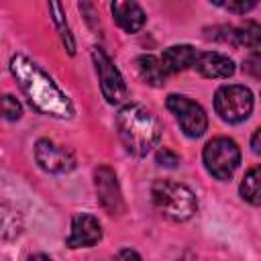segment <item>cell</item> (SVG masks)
<instances>
[{
    "label": "cell",
    "instance_id": "obj_1",
    "mask_svg": "<svg viewBox=\"0 0 261 261\" xmlns=\"http://www.w3.org/2000/svg\"><path fill=\"white\" fill-rule=\"evenodd\" d=\"M10 73L14 75L18 88L27 96L29 104L53 118H69L73 106L69 98L59 90V86L29 57L14 55L10 59Z\"/></svg>",
    "mask_w": 261,
    "mask_h": 261
},
{
    "label": "cell",
    "instance_id": "obj_2",
    "mask_svg": "<svg viewBox=\"0 0 261 261\" xmlns=\"http://www.w3.org/2000/svg\"><path fill=\"white\" fill-rule=\"evenodd\" d=\"M116 130L130 155L143 157L161 139V126L155 114L143 104H126L116 114Z\"/></svg>",
    "mask_w": 261,
    "mask_h": 261
},
{
    "label": "cell",
    "instance_id": "obj_3",
    "mask_svg": "<svg viewBox=\"0 0 261 261\" xmlns=\"http://www.w3.org/2000/svg\"><path fill=\"white\" fill-rule=\"evenodd\" d=\"M151 198H153L155 208L163 216H167V218H171L175 222L190 220L198 210V202H196L194 192L188 186L171 181V179L153 181Z\"/></svg>",
    "mask_w": 261,
    "mask_h": 261
},
{
    "label": "cell",
    "instance_id": "obj_4",
    "mask_svg": "<svg viewBox=\"0 0 261 261\" xmlns=\"http://www.w3.org/2000/svg\"><path fill=\"white\" fill-rule=\"evenodd\" d=\"M204 165L208 169V173L216 179H228L232 177L234 169L241 163V151L237 147V143L228 137H216L212 141L206 143L204 153H202Z\"/></svg>",
    "mask_w": 261,
    "mask_h": 261
},
{
    "label": "cell",
    "instance_id": "obj_5",
    "mask_svg": "<svg viewBox=\"0 0 261 261\" xmlns=\"http://www.w3.org/2000/svg\"><path fill=\"white\" fill-rule=\"evenodd\" d=\"M214 110L224 122H243L253 110V94L249 88L239 84L220 86L214 94Z\"/></svg>",
    "mask_w": 261,
    "mask_h": 261
},
{
    "label": "cell",
    "instance_id": "obj_6",
    "mask_svg": "<svg viewBox=\"0 0 261 261\" xmlns=\"http://www.w3.org/2000/svg\"><path fill=\"white\" fill-rule=\"evenodd\" d=\"M167 108L175 116V120H177V124L184 130L186 137L198 139L206 133L208 116H206L204 108L198 102H194V100H190L188 96H181V94H169L167 96Z\"/></svg>",
    "mask_w": 261,
    "mask_h": 261
},
{
    "label": "cell",
    "instance_id": "obj_7",
    "mask_svg": "<svg viewBox=\"0 0 261 261\" xmlns=\"http://www.w3.org/2000/svg\"><path fill=\"white\" fill-rule=\"evenodd\" d=\"M92 59H94L96 73L100 80V90H102V96L106 98V102L108 104H122L128 98V88H126L118 67L112 63V59L100 47L92 49Z\"/></svg>",
    "mask_w": 261,
    "mask_h": 261
},
{
    "label": "cell",
    "instance_id": "obj_8",
    "mask_svg": "<svg viewBox=\"0 0 261 261\" xmlns=\"http://www.w3.org/2000/svg\"><path fill=\"white\" fill-rule=\"evenodd\" d=\"M35 159L41 169L49 173H67L75 167V155L63 147L57 145L49 139H39L35 145Z\"/></svg>",
    "mask_w": 261,
    "mask_h": 261
},
{
    "label": "cell",
    "instance_id": "obj_9",
    "mask_svg": "<svg viewBox=\"0 0 261 261\" xmlns=\"http://www.w3.org/2000/svg\"><path fill=\"white\" fill-rule=\"evenodd\" d=\"M94 188H96V196H98L100 206L108 214L114 216V214H120L124 210V202H122L116 173L108 165H102L94 171Z\"/></svg>",
    "mask_w": 261,
    "mask_h": 261
},
{
    "label": "cell",
    "instance_id": "obj_10",
    "mask_svg": "<svg viewBox=\"0 0 261 261\" xmlns=\"http://www.w3.org/2000/svg\"><path fill=\"white\" fill-rule=\"evenodd\" d=\"M102 239V226L98 218L92 214H77L71 220V232L67 237V247L77 249V247H92Z\"/></svg>",
    "mask_w": 261,
    "mask_h": 261
},
{
    "label": "cell",
    "instance_id": "obj_11",
    "mask_svg": "<svg viewBox=\"0 0 261 261\" xmlns=\"http://www.w3.org/2000/svg\"><path fill=\"white\" fill-rule=\"evenodd\" d=\"M194 67L198 69L200 75L210 77V80H222V77H230L234 73V61L218 51H206V53H198Z\"/></svg>",
    "mask_w": 261,
    "mask_h": 261
},
{
    "label": "cell",
    "instance_id": "obj_12",
    "mask_svg": "<svg viewBox=\"0 0 261 261\" xmlns=\"http://www.w3.org/2000/svg\"><path fill=\"white\" fill-rule=\"evenodd\" d=\"M110 10H112V16L116 20V24L126 31V33H137L143 29L147 16H145V10L137 4V2H112L110 4Z\"/></svg>",
    "mask_w": 261,
    "mask_h": 261
},
{
    "label": "cell",
    "instance_id": "obj_13",
    "mask_svg": "<svg viewBox=\"0 0 261 261\" xmlns=\"http://www.w3.org/2000/svg\"><path fill=\"white\" fill-rule=\"evenodd\" d=\"M196 57H198V53L192 45H173L163 51L159 61H161L165 73H177L188 67H194Z\"/></svg>",
    "mask_w": 261,
    "mask_h": 261
},
{
    "label": "cell",
    "instance_id": "obj_14",
    "mask_svg": "<svg viewBox=\"0 0 261 261\" xmlns=\"http://www.w3.org/2000/svg\"><path fill=\"white\" fill-rule=\"evenodd\" d=\"M137 69H139V75L143 77L145 84H149L153 88H159V86L165 84L167 73L163 71V65H161L159 57H155L151 53L139 55L137 57Z\"/></svg>",
    "mask_w": 261,
    "mask_h": 261
},
{
    "label": "cell",
    "instance_id": "obj_15",
    "mask_svg": "<svg viewBox=\"0 0 261 261\" xmlns=\"http://www.w3.org/2000/svg\"><path fill=\"white\" fill-rule=\"evenodd\" d=\"M22 226L24 222H22L20 212L8 202H0V239L14 241L22 232Z\"/></svg>",
    "mask_w": 261,
    "mask_h": 261
},
{
    "label": "cell",
    "instance_id": "obj_16",
    "mask_svg": "<svg viewBox=\"0 0 261 261\" xmlns=\"http://www.w3.org/2000/svg\"><path fill=\"white\" fill-rule=\"evenodd\" d=\"M259 179H261V171H259V167H253L245 173V177L241 181V196H243V200H247L253 206H259V202H261Z\"/></svg>",
    "mask_w": 261,
    "mask_h": 261
},
{
    "label": "cell",
    "instance_id": "obj_17",
    "mask_svg": "<svg viewBox=\"0 0 261 261\" xmlns=\"http://www.w3.org/2000/svg\"><path fill=\"white\" fill-rule=\"evenodd\" d=\"M237 37H239V45H245V47H251V49H257L259 43H261V27L257 22H245V27H239L237 29Z\"/></svg>",
    "mask_w": 261,
    "mask_h": 261
},
{
    "label": "cell",
    "instance_id": "obj_18",
    "mask_svg": "<svg viewBox=\"0 0 261 261\" xmlns=\"http://www.w3.org/2000/svg\"><path fill=\"white\" fill-rule=\"evenodd\" d=\"M20 114H22V110H20L18 100L10 94H2L0 96V116L6 120H18Z\"/></svg>",
    "mask_w": 261,
    "mask_h": 261
},
{
    "label": "cell",
    "instance_id": "obj_19",
    "mask_svg": "<svg viewBox=\"0 0 261 261\" xmlns=\"http://www.w3.org/2000/svg\"><path fill=\"white\" fill-rule=\"evenodd\" d=\"M208 39H216V41H222V43H230V45H239V37H237V27H214L210 29V33L206 35Z\"/></svg>",
    "mask_w": 261,
    "mask_h": 261
},
{
    "label": "cell",
    "instance_id": "obj_20",
    "mask_svg": "<svg viewBox=\"0 0 261 261\" xmlns=\"http://www.w3.org/2000/svg\"><path fill=\"white\" fill-rule=\"evenodd\" d=\"M155 161H157L159 165H163V167H177V165H179V155L173 153V151L167 149V147H161V149L155 153Z\"/></svg>",
    "mask_w": 261,
    "mask_h": 261
},
{
    "label": "cell",
    "instance_id": "obj_21",
    "mask_svg": "<svg viewBox=\"0 0 261 261\" xmlns=\"http://www.w3.org/2000/svg\"><path fill=\"white\" fill-rule=\"evenodd\" d=\"M218 6H222V8H226V10H230V12H239V14H245L247 10H251L257 2L255 0H249V2H245V0H239V2H216Z\"/></svg>",
    "mask_w": 261,
    "mask_h": 261
},
{
    "label": "cell",
    "instance_id": "obj_22",
    "mask_svg": "<svg viewBox=\"0 0 261 261\" xmlns=\"http://www.w3.org/2000/svg\"><path fill=\"white\" fill-rule=\"evenodd\" d=\"M245 71H249L251 75L259 77V55H257V51L245 61Z\"/></svg>",
    "mask_w": 261,
    "mask_h": 261
},
{
    "label": "cell",
    "instance_id": "obj_23",
    "mask_svg": "<svg viewBox=\"0 0 261 261\" xmlns=\"http://www.w3.org/2000/svg\"><path fill=\"white\" fill-rule=\"evenodd\" d=\"M114 261H143V259L139 257L137 251H133V249H122V251L116 253Z\"/></svg>",
    "mask_w": 261,
    "mask_h": 261
},
{
    "label": "cell",
    "instance_id": "obj_24",
    "mask_svg": "<svg viewBox=\"0 0 261 261\" xmlns=\"http://www.w3.org/2000/svg\"><path fill=\"white\" fill-rule=\"evenodd\" d=\"M259 135H261V128H255L253 139H251V149H253V153H259V151H261V149H259Z\"/></svg>",
    "mask_w": 261,
    "mask_h": 261
},
{
    "label": "cell",
    "instance_id": "obj_25",
    "mask_svg": "<svg viewBox=\"0 0 261 261\" xmlns=\"http://www.w3.org/2000/svg\"><path fill=\"white\" fill-rule=\"evenodd\" d=\"M29 261H51L47 255H43V253H37V255H33V257H29Z\"/></svg>",
    "mask_w": 261,
    "mask_h": 261
}]
</instances>
